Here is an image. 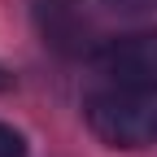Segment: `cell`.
Segmentation results:
<instances>
[{
    "label": "cell",
    "mask_w": 157,
    "mask_h": 157,
    "mask_svg": "<svg viewBox=\"0 0 157 157\" xmlns=\"http://www.w3.org/2000/svg\"><path fill=\"white\" fill-rule=\"evenodd\" d=\"M87 127L109 148L157 144V83H109L87 96Z\"/></svg>",
    "instance_id": "6da1fadb"
},
{
    "label": "cell",
    "mask_w": 157,
    "mask_h": 157,
    "mask_svg": "<svg viewBox=\"0 0 157 157\" xmlns=\"http://www.w3.org/2000/svg\"><path fill=\"white\" fill-rule=\"evenodd\" d=\"M96 66L109 83H157V31L118 35L101 44Z\"/></svg>",
    "instance_id": "7a4b0ae2"
},
{
    "label": "cell",
    "mask_w": 157,
    "mask_h": 157,
    "mask_svg": "<svg viewBox=\"0 0 157 157\" xmlns=\"http://www.w3.org/2000/svg\"><path fill=\"white\" fill-rule=\"evenodd\" d=\"M35 22L44 44L61 57H78L92 48V22L78 0H35Z\"/></svg>",
    "instance_id": "3957f363"
},
{
    "label": "cell",
    "mask_w": 157,
    "mask_h": 157,
    "mask_svg": "<svg viewBox=\"0 0 157 157\" xmlns=\"http://www.w3.org/2000/svg\"><path fill=\"white\" fill-rule=\"evenodd\" d=\"M0 157H26V140L5 122H0Z\"/></svg>",
    "instance_id": "277c9868"
},
{
    "label": "cell",
    "mask_w": 157,
    "mask_h": 157,
    "mask_svg": "<svg viewBox=\"0 0 157 157\" xmlns=\"http://www.w3.org/2000/svg\"><path fill=\"white\" fill-rule=\"evenodd\" d=\"M105 5H113L118 13H144V9H157V0H105Z\"/></svg>",
    "instance_id": "5b68a950"
},
{
    "label": "cell",
    "mask_w": 157,
    "mask_h": 157,
    "mask_svg": "<svg viewBox=\"0 0 157 157\" xmlns=\"http://www.w3.org/2000/svg\"><path fill=\"white\" fill-rule=\"evenodd\" d=\"M9 87V74H5V66H0V92H5Z\"/></svg>",
    "instance_id": "8992f818"
}]
</instances>
